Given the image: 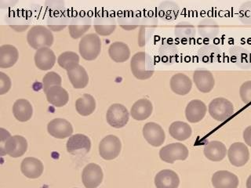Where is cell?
Here are the masks:
<instances>
[{
	"mask_svg": "<svg viewBox=\"0 0 251 188\" xmlns=\"http://www.w3.org/2000/svg\"><path fill=\"white\" fill-rule=\"evenodd\" d=\"M130 69L133 75L139 80L151 78L155 71V63L152 57L145 52H138L132 57Z\"/></svg>",
	"mask_w": 251,
	"mask_h": 188,
	"instance_id": "cell-1",
	"label": "cell"
},
{
	"mask_svg": "<svg viewBox=\"0 0 251 188\" xmlns=\"http://www.w3.org/2000/svg\"><path fill=\"white\" fill-rule=\"evenodd\" d=\"M27 43L33 49L50 48L53 44V35L48 27L43 25H35L27 31Z\"/></svg>",
	"mask_w": 251,
	"mask_h": 188,
	"instance_id": "cell-2",
	"label": "cell"
},
{
	"mask_svg": "<svg viewBox=\"0 0 251 188\" xmlns=\"http://www.w3.org/2000/svg\"><path fill=\"white\" fill-rule=\"evenodd\" d=\"M101 50V40L98 34H88L82 37L78 45L81 57L86 61H94Z\"/></svg>",
	"mask_w": 251,
	"mask_h": 188,
	"instance_id": "cell-3",
	"label": "cell"
},
{
	"mask_svg": "<svg viewBox=\"0 0 251 188\" xmlns=\"http://www.w3.org/2000/svg\"><path fill=\"white\" fill-rule=\"evenodd\" d=\"M208 112L216 121H225L233 115L234 106L226 98H215L209 104Z\"/></svg>",
	"mask_w": 251,
	"mask_h": 188,
	"instance_id": "cell-4",
	"label": "cell"
},
{
	"mask_svg": "<svg viewBox=\"0 0 251 188\" xmlns=\"http://www.w3.org/2000/svg\"><path fill=\"white\" fill-rule=\"evenodd\" d=\"M159 157L165 163L173 164L177 160H186L188 157V149L183 143H171L161 148Z\"/></svg>",
	"mask_w": 251,
	"mask_h": 188,
	"instance_id": "cell-5",
	"label": "cell"
},
{
	"mask_svg": "<svg viewBox=\"0 0 251 188\" xmlns=\"http://www.w3.org/2000/svg\"><path fill=\"white\" fill-rule=\"evenodd\" d=\"M129 113L127 108L121 104H114L110 106L107 113L106 120L112 127L120 129L128 123Z\"/></svg>",
	"mask_w": 251,
	"mask_h": 188,
	"instance_id": "cell-6",
	"label": "cell"
},
{
	"mask_svg": "<svg viewBox=\"0 0 251 188\" xmlns=\"http://www.w3.org/2000/svg\"><path fill=\"white\" fill-rule=\"evenodd\" d=\"M121 149L120 138L115 135H108L100 141L99 154L104 160H113L120 155Z\"/></svg>",
	"mask_w": 251,
	"mask_h": 188,
	"instance_id": "cell-7",
	"label": "cell"
},
{
	"mask_svg": "<svg viewBox=\"0 0 251 188\" xmlns=\"http://www.w3.org/2000/svg\"><path fill=\"white\" fill-rule=\"evenodd\" d=\"M91 27V19L88 14L80 12L72 18L69 25L71 37L78 39L82 37Z\"/></svg>",
	"mask_w": 251,
	"mask_h": 188,
	"instance_id": "cell-8",
	"label": "cell"
},
{
	"mask_svg": "<svg viewBox=\"0 0 251 188\" xmlns=\"http://www.w3.org/2000/svg\"><path fill=\"white\" fill-rule=\"evenodd\" d=\"M94 29L98 35L108 36L116 28V22L113 14L108 11L99 13L94 19Z\"/></svg>",
	"mask_w": 251,
	"mask_h": 188,
	"instance_id": "cell-9",
	"label": "cell"
},
{
	"mask_svg": "<svg viewBox=\"0 0 251 188\" xmlns=\"http://www.w3.org/2000/svg\"><path fill=\"white\" fill-rule=\"evenodd\" d=\"M67 151L73 155H85L90 152L91 142L90 138L83 134H75L67 141Z\"/></svg>",
	"mask_w": 251,
	"mask_h": 188,
	"instance_id": "cell-10",
	"label": "cell"
},
{
	"mask_svg": "<svg viewBox=\"0 0 251 188\" xmlns=\"http://www.w3.org/2000/svg\"><path fill=\"white\" fill-rule=\"evenodd\" d=\"M227 158L234 166H243L250 160L249 149L247 145L241 142L232 143L227 151Z\"/></svg>",
	"mask_w": 251,
	"mask_h": 188,
	"instance_id": "cell-11",
	"label": "cell"
},
{
	"mask_svg": "<svg viewBox=\"0 0 251 188\" xmlns=\"http://www.w3.org/2000/svg\"><path fill=\"white\" fill-rule=\"evenodd\" d=\"M103 177L101 168L95 163L87 164L82 171V183L86 188H97L100 186Z\"/></svg>",
	"mask_w": 251,
	"mask_h": 188,
	"instance_id": "cell-12",
	"label": "cell"
},
{
	"mask_svg": "<svg viewBox=\"0 0 251 188\" xmlns=\"http://www.w3.org/2000/svg\"><path fill=\"white\" fill-rule=\"evenodd\" d=\"M143 136L149 144L153 147H160L166 138L165 132L161 125L155 122H148L143 127Z\"/></svg>",
	"mask_w": 251,
	"mask_h": 188,
	"instance_id": "cell-13",
	"label": "cell"
},
{
	"mask_svg": "<svg viewBox=\"0 0 251 188\" xmlns=\"http://www.w3.org/2000/svg\"><path fill=\"white\" fill-rule=\"evenodd\" d=\"M50 135L57 139H65L73 135V127L69 121L64 118H55L47 125Z\"/></svg>",
	"mask_w": 251,
	"mask_h": 188,
	"instance_id": "cell-14",
	"label": "cell"
},
{
	"mask_svg": "<svg viewBox=\"0 0 251 188\" xmlns=\"http://www.w3.org/2000/svg\"><path fill=\"white\" fill-rule=\"evenodd\" d=\"M193 82L199 91L203 94L211 92L215 85L214 75L206 69H200L193 74Z\"/></svg>",
	"mask_w": 251,
	"mask_h": 188,
	"instance_id": "cell-15",
	"label": "cell"
},
{
	"mask_svg": "<svg viewBox=\"0 0 251 188\" xmlns=\"http://www.w3.org/2000/svg\"><path fill=\"white\" fill-rule=\"evenodd\" d=\"M212 184L214 188H237L239 178L232 172L220 170L212 176Z\"/></svg>",
	"mask_w": 251,
	"mask_h": 188,
	"instance_id": "cell-16",
	"label": "cell"
},
{
	"mask_svg": "<svg viewBox=\"0 0 251 188\" xmlns=\"http://www.w3.org/2000/svg\"><path fill=\"white\" fill-rule=\"evenodd\" d=\"M207 112V107L202 100H193L185 108V117L191 123H197L203 119Z\"/></svg>",
	"mask_w": 251,
	"mask_h": 188,
	"instance_id": "cell-17",
	"label": "cell"
},
{
	"mask_svg": "<svg viewBox=\"0 0 251 188\" xmlns=\"http://www.w3.org/2000/svg\"><path fill=\"white\" fill-rule=\"evenodd\" d=\"M171 90L180 96H185L192 89L191 78L183 73H177L173 75L170 82Z\"/></svg>",
	"mask_w": 251,
	"mask_h": 188,
	"instance_id": "cell-18",
	"label": "cell"
},
{
	"mask_svg": "<svg viewBox=\"0 0 251 188\" xmlns=\"http://www.w3.org/2000/svg\"><path fill=\"white\" fill-rule=\"evenodd\" d=\"M35 64L38 69L48 70L54 66L56 56L50 48H42L38 49L35 53Z\"/></svg>",
	"mask_w": 251,
	"mask_h": 188,
	"instance_id": "cell-19",
	"label": "cell"
},
{
	"mask_svg": "<svg viewBox=\"0 0 251 188\" xmlns=\"http://www.w3.org/2000/svg\"><path fill=\"white\" fill-rule=\"evenodd\" d=\"M155 184L156 188H178L180 178L175 171L163 169L155 176Z\"/></svg>",
	"mask_w": 251,
	"mask_h": 188,
	"instance_id": "cell-20",
	"label": "cell"
},
{
	"mask_svg": "<svg viewBox=\"0 0 251 188\" xmlns=\"http://www.w3.org/2000/svg\"><path fill=\"white\" fill-rule=\"evenodd\" d=\"M204 155L212 162H221L226 158L227 150L226 145L218 141H210L204 147Z\"/></svg>",
	"mask_w": 251,
	"mask_h": 188,
	"instance_id": "cell-21",
	"label": "cell"
},
{
	"mask_svg": "<svg viewBox=\"0 0 251 188\" xmlns=\"http://www.w3.org/2000/svg\"><path fill=\"white\" fill-rule=\"evenodd\" d=\"M22 173L29 179H37L43 172V164L41 161L35 158H26L21 165Z\"/></svg>",
	"mask_w": 251,
	"mask_h": 188,
	"instance_id": "cell-22",
	"label": "cell"
},
{
	"mask_svg": "<svg viewBox=\"0 0 251 188\" xmlns=\"http://www.w3.org/2000/svg\"><path fill=\"white\" fill-rule=\"evenodd\" d=\"M153 105L148 99H140L136 101L130 109V115L133 119L144 121L151 116Z\"/></svg>",
	"mask_w": 251,
	"mask_h": 188,
	"instance_id": "cell-23",
	"label": "cell"
},
{
	"mask_svg": "<svg viewBox=\"0 0 251 188\" xmlns=\"http://www.w3.org/2000/svg\"><path fill=\"white\" fill-rule=\"evenodd\" d=\"M67 74H68L69 81L75 89L76 90L84 89L88 85V74L82 65H78L74 67L73 69L68 70Z\"/></svg>",
	"mask_w": 251,
	"mask_h": 188,
	"instance_id": "cell-24",
	"label": "cell"
},
{
	"mask_svg": "<svg viewBox=\"0 0 251 188\" xmlns=\"http://www.w3.org/2000/svg\"><path fill=\"white\" fill-rule=\"evenodd\" d=\"M45 94L50 104L57 108L64 107L69 102V93L61 86L51 87Z\"/></svg>",
	"mask_w": 251,
	"mask_h": 188,
	"instance_id": "cell-25",
	"label": "cell"
},
{
	"mask_svg": "<svg viewBox=\"0 0 251 188\" xmlns=\"http://www.w3.org/2000/svg\"><path fill=\"white\" fill-rule=\"evenodd\" d=\"M6 20L9 26L18 32H22L27 29L31 24V20L19 10L10 12L6 16Z\"/></svg>",
	"mask_w": 251,
	"mask_h": 188,
	"instance_id": "cell-26",
	"label": "cell"
},
{
	"mask_svg": "<svg viewBox=\"0 0 251 188\" xmlns=\"http://www.w3.org/2000/svg\"><path fill=\"white\" fill-rule=\"evenodd\" d=\"M19 58L18 50L12 45H2L0 47V68L9 69L15 65Z\"/></svg>",
	"mask_w": 251,
	"mask_h": 188,
	"instance_id": "cell-27",
	"label": "cell"
},
{
	"mask_svg": "<svg viewBox=\"0 0 251 188\" xmlns=\"http://www.w3.org/2000/svg\"><path fill=\"white\" fill-rule=\"evenodd\" d=\"M13 114L18 121L22 122L29 121L33 115V108L30 102L25 99L16 100L13 106Z\"/></svg>",
	"mask_w": 251,
	"mask_h": 188,
	"instance_id": "cell-28",
	"label": "cell"
},
{
	"mask_svg": "<svg viewBox=\"0 0 251 188\" xmlns=\"http://www.w3.org/2000/svg\"><path fill=\"white\" fill-rule=\"evenodd\" d=\"M110 58L116 63H123L128 61L130 57V50L127 44L123 42L112 43L108 49Z\"/></svg>",
	"mask_w": 251,
	"mask_h": 188,
	"instance_id": "cell-29",
	"label": "cell"
},
{
	"mask_svg": "<svg viewBox=\"0 0 251 188\" xmlns=\"http://www.w3.org/2000/svg\"><path fill=\"white\" fill-rule=\"evenodd\" d=\"M222 57V50L217 46H203L198 51L199 60L205 64L220 62Z\"/></svg>",
	"mask_w": 251,
	"mask_h": 188,
	"instance_id": "cell-30",
	"label": "cell"
},
{
	"mask_svg": "<svg viewBox=\"0 0 251 188\" xmlns=\"http://www.w3.org/2000/svg\"><path fill=\"white\" fill-rule=\"evenodd\" d=\"M169 133L174 139L178 141H184L190 138L192 134V129L190 125L186 122L176 121L170 125Z\"/></svg>",
	"mask_w": 251,
	"mask_h": 188,
	"instance_id": "cell-31",
	"label": "cell"
},
{
	"mask_svg": "<svg viewBox=\"0 0 251 188\" xmlns=\"http://www.w3.org/2000/svg\"><path fill=\"white\" fill-rule=\"evenodd\" d=\"M231 61L240 69H247L251 67V53L242 47H235L230 50Z\"/></svg>",
	"mask_w": 251,
	"mask_h": 188,
	"instance_id": "cell-32",
	"label": "cell"
},
{
	"mask_svg": "<svg viewBox=\"0 0 251 188\" xmlns=\"http://www.w3.org/2000/svg\"><path fill=\"white\" fill-rule=\"evenodd\" d=\"M75 109L80 116H90L96 109V100L90 94H83L75 102Z\"/></svg>",
	"mask_w": 251,
	"mask_h": 188,
	"instance_id": "cell-33",
	"label": "cell"
},
{
	"mask_svg": "<svg viewBox=\"0 0 251 188\" xmlns=\"http://www.w3.org/2000/svg\"><path fill=\"white\" fill-rule=\"evenodd\" d=\"M118 23L126 31L134 30L139 26V16L133 11L122 12L118 16Z\"/></svg>",
	"mask_w": 251,
	"mask_h": 188,
	"instance_id": "cell-34",
	"label": "cell"
},
{
	"mask_svg": "<svg viewBox=\"0 0 251 188\" xmlns=\"http://www.w3.org/2000/svg\"><path fill=\"white\" fill-rule=\"evenodd\" d=\"M69 16L67 11L58 12L57 14L50 16L47 20V26L51 31H61L69 25Z\"/></svg>",
	"mask_w": 251,
	"mask_h": 188,
	"instance_id": "cell-35",
	"label": "cell"
},
{
	"mask_svg": "<svg viewBox=\"0 0 251 188\" xmlns=\"http://www.w3.org/2000/svg\"><path fill=\"white\" fill-rule=\"evenodd\" d=\"M198 31L200 35L204 39H214L219 34V26L214 20H202L199 24Z\"/></svg>",
	"mask_w": 251,
	"mask_h": 188,
	"instance_id": "cell-36",
	"label": "cell"
},
{
	"mask_svg": "<svg viewBox=\"0 0 251 188\" xmlns=\"http://www.w3.org/2000/svg\"><path fill=\"white\" fill-rule=\"evenodd\" d=\"M15 145V137H12L10 132L6 129H0V155H10L13 152Z\"/></svg>",
	"mask_w": 251,
	"mask_h": 188,
	"instance_id": "cell-37",
	"label": "cell"
},
{
	"mask_svg": "<svg viewBox=\"0 0 251 188\" xmlns=\"http://www.w3.org/2000/svg\"><path fill=\"white\" fill-rule=\"evenodd\" d=\"M175 35L183 43L190 41L196 35V28L189 22H180L175 27Z\"/></svg>",
	"mask_w": 251,
	"mask_h": 188,
	"instance_id": "cell-38",
	"label": "cell"
},
{
	"mask_svg": "<svg viewBox=\"0 0 251 188\" xmlns=\"http://www.w3.org/2000/svg\"><path fill=\"white\" fill-rule=\"evenodd\" d=\"M178 57V51L173 43H165L159 49V57L166 65H172Z\"/></svg>",
	"mask_w": 251,
	"mask_h": 188,
	"instance_id": "cell-39",
	"label": "cell"
},
{
	"mask_svg": "<svg viewBox=\"0 0 251 188\" xmlns=\"http://www.w3.org/2000/svg\"><path fill=\"white\" fill-rule=\"evenodd\" d=\"M158 14H159V18L164 21H167V22L174 21L178 16V6L173 2H162L159 6Z\"/></svg>",
	"mask_w": 251,
	"mask_h": 188,
	"instance_id": "cell-40",
	"label": "cell"
},
{
	"mask_svg": "<svg viewBox=\"0 0 251 188\" xmlns=\"http://www.w3.org/2000/svg\"><path fill=\"white\" fill-rule=\"evenodd\" d=\"M59 66L68 70L79 65V57L76 53L72 51H67L61 53L57 59Z\"/></svg>",
	"mask_w": 251,
	"mask_h": 188,
	"instance_id": "cell-41",
	"label": "cell"
},
{
	"mask_svg": "<svg viewBox=\"0 0 251 188\" xmlns=\"http://www.w3.org/2000/svg\"><path fill=\"white\" fill-rule=\"evenodd\" d=\"M62 79L57 73L54 71H50L45 74L43 78V91L47 92L51 87L53 86H61Z\"/></svg>",
	"mask_w": 251,
	"mask_h": 188,
	"instance_id": "cell-42",
	"label": "cell"
},
{
	"mask_svg": "<svg viewBox=\"0 0 251 188\" xmlns=\"http://www.w3.org/2000/svg\"><path fill=\"white\" fill-rule=\"evenodd\" d=\"M14 137H15V145H14V151L10 156L16 159L25 154L27 149V140L22 136L16 135Z\"/></svg>",
	"mask_w": 251,
	"mask_h": 188,
	"instance_id": "cell-43",
	"label": "cell"
},
{
	"mask_svg": "<svg viewBox=\"0 0 251 188\" xmlns=\"http://www.w3.org/2000/svg\"><path fill=\"white\" fill-rule=\"evenodd\" d=\"M239 18L240 22L246 24H251V1L244 2L239 10Z\"/></svg>",
	"mask_w": 251,
	"mask_h": 188,
	"instance_id": "cell-44",
	"label": "cell"
},
{
	"mask_svg": "<svg viewBox=\"0 0 251 188\" xmlns=\"http://www.w3.org/2000/svg\"><path fill=\"white\" fill-rule=\"evenodd\" d=\"M239 96L244 104L251 103V81H247L240 86Z\"/></svg>",
	"mask_w": 251,
	"mask_h": 188,
	"instance_id": "cell-45",
	"label": "cell"
},
{
	"mask_svg": "<svg viewBox=\"0 0 251 188\" xmlns=\"http://www.w3.org/2000/svg\"><path fill=\"white\" fill-rule=\"evenodd\" d=\"M12 82L10 77L3 72H0V94L4 95L10 91Z\"/></svg>",
	"mask_w": 251,
	"mask_h": 188,
	"instance_id": "cell-46",
	"label": "cell"
},
{
	"mask_svg": "<svg viewBox=\"0 0 251 188\" xmlns=\"http://www.w3.org/2000/svg\"><path fill=\"white\" fill-rule=\"evenodd\" d=\"M243 139L245 141L246 144L251 147V125L246 128L243 132Z\"/></svg>",
	"mask_w": 251,
	"mask_h": 188,
	"instance_id": "cell-47",
	"label": "cell"
},
{
	"mask_svg": "<svg viewBox=\"0 0 251 188\" xmlns=\"http://www.w3.org/2000/svg\"><path fill=\"white\" fill-rule=\"evenodd\" d=\"M246 187H247V188H251V175L247 179Z\"/></svg>",
	"mask_w": 251,
	"mask_h": 188,
	"instance_id": "cell-48",
	"label": "cell"
}]
</instances>
